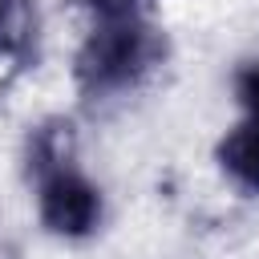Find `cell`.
Masks as SVG:
<instances>
[{"label": "cell", "mask_w": 259, "mask_h": 259, "mask_svg": "<svg viewBox=\"0 0 259 259\" xmlns=\"http://www.w3.org/2000/svg\"><path fill=\"white\" fill-rule=\"evenodd\" d=\"M158 32L142 16H101L77 53V81L89 93L125 89L158 65Z\"/></svg>", "instance_id": "obj_1"}, {"label": "cell", "mask_w": 259, "mask_h": 259, "mask_svg": "<svg viewBox=\"0 0 259 259\" xmlns=\"http://www.w3.org/2000/svg\"><path fill=\"white\" fill-rule=\"evenodd\" d=\"M40 166H45V174H40V219H45V227L57 231V235H69V239L89 235L101 219L97 186L85 174H77L65 158H49Z\"/></svg>", "instance_id": "obj_2"}, {"label": "cell", "mask_w": 259, "mask_h": 259, "mask_svg": "<svg viewBox=\"0 0 259 259\" xmlns=\"http://www.w3.org/2000/svg\"><path fill=\"white\" fill-rule=\"evenodd\" d=\"M219 162L243 190L259 194V125H251V121L235 125L219 146Z\"/></svg>", "instance_id": "obj_3"}, {"label": "cell", "mask_w": 259, "mask_h": 259, "mask_svg": "<svg viewBox=\"0 0 259 259\" xmlns=\"http://www.w3.org/2000/svg\"><path fill=\"white\" fill-rule=\"evenodd\" d=\"M235 93H239V105L247 109V121L259 125V61H251L235 73Z\"/></svg>", "instance_id": "obj_4"}, {"label": "cell", "mask_w": 259, "mask_h": 259, "mask_svg": "<svg viewBox=\"0 0 259 259\" xmlns=\"http://www.w3.org/2000/svg\"><path fill=\"white\" fill-rule=\"evenodd\" d=\"M24 40V12L20 0H0V49H12Z\"/></svg>", "instance_id": "obj_5"}]
</instances>
